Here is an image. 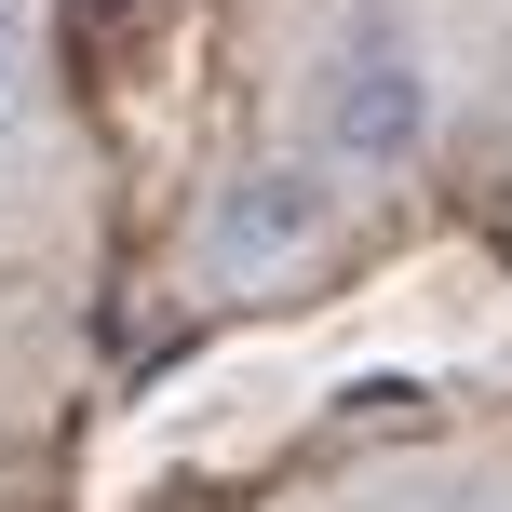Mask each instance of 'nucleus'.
<instances>
[{
	"label": "nucleus",
	"instance_id": "f257e3e1",
	"mask_svg": "<svg viewBox=\"0 0 512 512\" xmlns=\"http://www.w3.org/2000/svg\"><path fill=\"white\" fill-rule=\"evenodd\" d=\"M445 108H459V68H445V27L418 0H337L324 27L283 68V149L324 162L337 189H405L418 162L445 149Z\"/></svg>",
	"mask_w": 512,
	"mask_h": 512
},
{
	"label": "nucleus",
	"instance_id": "f03ea898",
	"mask_svg": "<svg viewBox=\"0 0 512 512\" xmlns=\"http://www.w3.org/2000/svg\"><path fill=\"white\" fill-rule=\"evenodd\" d=\"M351 230V189L324 176V162H297L270 135V149H230L216 162V189L189 203V283L203 297H283V283H310Z\"/></svg>",
	"mask_w": 512,
	"mask_h": 512
},
{
	"label": "nucleus",
	"instance_id": "7ed1b4c3",
	"mask_svg": "<svg viewBox=\"0 0 512 512\" xmlns=\"http://www.w3.org/2000/svg\"><path fill=\"white\" fill-rule=\"evenodd\" d=\"M14 108H27V54H14V0H0V135H14Z\"/></svg>",
	"mask_w": 512,
	"mask_h": 512
}]
</instances>
